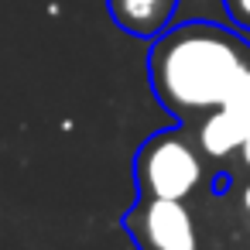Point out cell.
<instances>
[{
  "label": "cell",
  "instance_id": "cell-9",
  "mask_svg": "<svg viewBox=\"0 0 250 250\" xmlns=\"http://www.w3.org/2000/svg\"><path fill=\"white\" fill-rule=\"evenodd\" d=\"M243 209H247V212H250V185H247V188H243Z\"/></svg>",
  "mask_w": 250,
  "mask_h": 250
},
{
  "label": "cell",
  "instance_id": "cell-5",
  "mask_svg": "<svg viewBox=\"0 0 250 250\" xmlns=\"http://www.w3.org/2000/svg\"><path fill=\"white\" fill-rule=\"evenodd\" d=\"M199 144H202V151H206L209 158H226V154H233L236 147H243V134L226 120L223 110H212V113L202 120V127H199Z\"/></svg>",
  "mask_w": 250,
  "mask_h": 250
},
{
  "label": "cell",
  "instance_id": "cell-3",
  "mask_svg": "<svg viewBox=\"0 0 250 250\" xmlns=\"http://www.w3.org/2000/svg\"><path fill=\"white\" fill-rule=\"evenodd\" d=\"M127 229L141 250H199L195 223L182 199L147 195L127 216Z\"/></svg>",
  "mask_w": 250,
  "mask_h": 250
},
{
  "label": "cell",
  "instance_id": "cell-1",
  "mask_svg": "<svg viewBox=\"0 0 250 250\" xmlns=\"http://www.w3.org/2000/svg\"><path fill=\"white\" fill-rule=\"evenodd\" d=\"M250 65V48L219 24L188 21L165 31L147 59L154 96L171 113L223 106L226 93Z\"/></svg>",
  "mask_w": 250,
  "mask_h": 250
},
{
  "label": "cell",
  "instance_id": "cell-4",
  "mask_svg": "<svg viewBox=\"0 0 250 250\" xmlns=\"http://www.w3.org/2000/svg\"><path fill=\"white\" fill-rule=\"evenodd\" d=\"M110 14L124 31L137 38H154L171 21L175 0H110Z\"/></svg>",
  "mask_w": 250,
  "mask_h": 250
},
{
  "label": "cell",
  "instance_id": "cell-8",
  "mask_svg": "<svg viewBox=\"0 0 250 250\" xmlns=\"http://www.w3.org/2000/svg\"><path fill=\"white\" fill-rule=\"evenodd\" d=\"M243 161L250 165V134H247V141H243Z\"/></svg>",
  "mask_w": 250,
  "mask_h": 250
},
{
  "label": "cell",
  "instance_id": "cell-6",
  "mask_svg": "<svg viewBox=\"0 0 250 250\" xmlns=\"http://www.w3.org/2000/svg\"><path fill=\"white\" fill-rule=\"evenodd\" d=\"M216 110H223L226 120H229V124L243 134V141H247V134H250V65L240 72V79H236L233 89L226 93L223 106H216Z\"/></svg>",
  "mask_w": 250,
  "mask_h": 250
},
{
  "label": "cell",
  "instance_id": "cell-7",
  "mask_svg": "<svg viewBox=\"0 0 250 250\" xmlns=\"http://www.w3.org/2000/svg\"><path fill=\"white\" fill-rule=\"evenodd\" d=\"M223 4L240 28H250V0H223Z\"/></svg>",
  "mask_w": 250,
  "mask_h": 250
},
{
  "label": "cell",
  "instance_id": "cell-2",
  "mask_svg": "<svg viewBox=\"0 0 250 250\" xmlns=\"http://www.w3.org/2000/svg\"><path fill=\"white\" fill-rule=\"evenodd\" d=\"M137 178H141V188L147 195L185 199L202 182V161L182 137L161 134V137H154L141 147Z\"/></svg>",
  "mask_w": 250,
  "mask_h": 250
}]
</instances>
